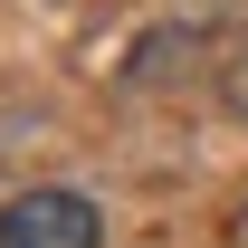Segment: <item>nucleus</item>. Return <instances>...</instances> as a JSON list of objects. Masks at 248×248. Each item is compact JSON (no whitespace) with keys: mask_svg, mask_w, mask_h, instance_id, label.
<instances>
[{"mask_svg":"<svg viewBox=\"0 0 248 248\" xmlns=\"http://www.w3.org/2000/svg\"><path fill=\"white\" fill-rule=\"evenodd\" d=\"M95 201L86 191H19L0 210V248H95Z\"/></svg>","mask_w":248,"mask_h":248,"instance_id":"f03ea898","label":"nucleus"},{"mask_svg":"<svg viewBox=\"0 0 248 248\" xmlns=\"http://www.w3.org/2000/svg\"><path fill=\"white\" fill-rule=\"evenodd\" d=\"M191 77H219V48H210L201 19H162V29H143L124 48V86L134 95H172V86H191Z\"/></svg>","mask_w":248,"mask_h":248,"instance_id":"f257e3e1","label":"nucleus"},{"mask_svg":"<svg viewBox=\"0 0 248 248\" xmlns=\"http://www.w3.org/2000/svg\"><path fill=\"white\" fill-rule=\"evenodd\" d=\"M210 86H219V105L248 124V38H239V48H219V77H210Z\"/></svg>","mask_w":248,"mask_h":248,"instance_id":"7ed1b4c3","label":"nucleus"}]
</instances>
